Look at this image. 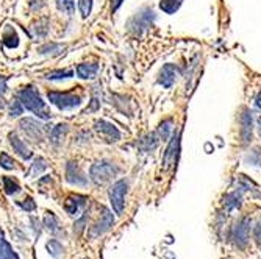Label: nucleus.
<instances>
[{"instance_id": "f257e3e1", "label": "nucleus", "mask_w": 261, "mask_h": 259, "mask_svg": "<svg viewBox=\"0 0 261 259\" xmlns=\"http://www.w3.org/2000/svg\"><path fill=\"white\" fill-rule=\"evenodd\" d=\"M16 99L20 102L23 109L33 112L38 119L49 121L52 117L49 106H47V103L42 100V97L39 96V92L33 86H23L22 89H19L17 94H16Z\"/></svg>"}, {"instance_id": "f03ea898", "label": "nucleus", "mask_w": 261, "mask_h": 259, "mask_svg": "<svg viewBox=\"0 0 261 259\" xmlns=\"http://www.w3.org/2000/svg\"><path fill=\"white\" fill-rule=\"evenodd\" d=\"M156 16L153 13L152 8L149 7H144V8H141L138 13H135L128 20H127V30L128 33L132 35H142L146 30H149L152 25H153V22H155Z\"/></svg>"}, {"instance_id": "7ed1b4c3", "label": "nucleus", "mask_w": 261, "mask_h": 259, "mask_svg": "<svg viewBox=\"0 0 261 259\" xmlns=\"http://www.w3.org/2000/svg\"><path fill=\"white\" fill-rule=\"evenodd\" d=\"M47 100L50 105L57 106L60 111H72L82 106L83 99L74 92H61V91H49L47 92Z\"/></svg>"}, {"instance_id": "20e7f679", "label": "nucleus", "mask_w": 261, "mask_h": 259, "mask_svg": "<svg viewBox=\"0 0 261 259\" xmlns=\"http://www.w3.org/2000/svg\"><path fill=\"white\" fill-rule=\"evenodd\" d=\"M121 172V169L116 166L114 162L102 159V161H96L89 169V177L94 183L102 184L105 181L113 180L117 174Z\"/></svg>"}, {"instance_id": "39448f33", "label": "nucleus", "mask_w": 261, "mask_h": 259, "mask_svg": "<svg viewBox=\"0 0 261 259\" xmlns=\"http://www.w3.org/2000/svg\"><path fill=\"white\" fill-rule=\"evenodd\" d=\"M127 187L128 183L127 180H117L116 183L111 184L110 191H108V197L111 202V206L114 209L116 214H122L124 213V206H125V194H127Z\"/></svg>"}, {"instance_id": "423d86ee", "label": "nucleus", "mask_w": 261, "mask_h": 259, "mask_svg": "<svg viewBox=\"0 0 261 259\" xmlns=\"http://www.w3.org/2000/svg\"><path fill=\"white\" fill-rule=\"evenodd\" d=\"M19 128L20 131L29 137L32 142H41L44 139V127L32 117H25V119L19 121Z\"/></svg>"}, {"instance_id": "0eeeda50", "label": "nucleus", "mask_w": 261, "mask_h": 259, "mask_svg": "<svg viewBox=\"0 0 261 259\" xmlns=\"http://www.w3.org/2000/svg\"><path fill=\"white\" fill-rule=\"evenodd\" d=\"M250 219L249 217H243L241 220L236 222V225L231 229V239L238 247H246L249 242V236H250Z\"/></svg>"}, {"instance_id": "6e6552de", "label": "nucleus", "mask_w": 261, "mask_h": 259, "mask_svg": "<svg viewBox=\"0 0 261 259\" xmlns=\"http://www.w3.org/2000/svg\"><path fill=\"white\" fill-rule=\"evenodd\" d=\"M94 128L96 131L100 134V137H103L107 142H117V140L121 139V131L117 130V127L105 119H100V121H96L94 124Z\"/></svg>"}, {"instance_id": "1a4fd4ad", "label": "nucleus", "mask_w": 261, "mask_h": 259, "mask_svg": "<svg viewBox=\"0 0 261 259\" xmlns=\"http://www.w3.org/2000/svg\"><path fill=\"white\" fill-rule=\"evenodd\" d=\"M180 77V69L175 64H164L158 74V84L171 89Z\"/></svg>"}, {"instance_id": "9d476101", "label": "nucleus", "mask_w": 261, "mask_h": 259, "mask_svg": "<svg viewBox=\"0 0 261 259\" xmlns=\"http://www.w3.org/2000/svg\"><path fill=\"white\" fill-rule=\"evenodd\" d=\"M66 181L72 186H80V187L88 186V177L85 175V172L80 169L77 162L66 164Z\"/></svg>"}, {"instance_id": "9b49d317", "label": "nucleus", "mask_w": 261, "mask_h": 259, "mask_svg": "<svg viewBox=\"0 0 261 259\" xmlns=\"http://www.w3.org/2000/svg\"><path fill=\"white\" fill-rule=\"evenodd\" d=\"M180 155V134L175 133L172 140L169 142L168 149H166L164 155H163V164H164V169H172L175 166V162L178 159Z\"/></svg>"}, {"instance_id": "f8f14e48", "label": "nucleus", "mask_w": 261, "mask_h": 259, "mask_svg": "<svg viewBox=\"0 0 261 259\" xmlns=\"http://www.w3.org/2000/svg\"><path fill=\"white\" fill-rule=\"evenodd\" d=\"M114 223V219H113V214L108 208H102V214H100V219L99 222L94 225L89 231L91 238H99L100 234H103L105 231H108Z\"/></svg>"}, {"instance_id": "ddd939ff", "label": "nucleus", "mask_w": 261, "mask_h": 259, "mask_svg": "<svg viewBox=\"0 0 261 259\" xmlns=\"http://www.w3.org/2000/svg\"><path fill=\"white\" fill-rule=\"evenodd\" d=\"M8 140H10V146L13 147V152L16 153V155H19L22 159H30L32 156H33V153H32V150L27 147V144L23 142V140L14 133V131H11V133H8Z\"/></svg>"}, {"instance_id": "4468645a", "label": "nucleus", "mask_w": 261, "mask_h": 259, "mask_svg": "<svg viewBox=\"0 0 261 259\" xmlns=\"http://www.w3.org/2000/svg\"><path fill=\"white\" fill-rule=\"evenodd\" d=\"M241 128H240V136L243 144H249L252 140V128H253V121H252V114L249 109H243V114L240 117Z\"/></svg>"}, {"instance_id": "2eb2a0df", "label": "nucleus", "mask_w": 261, "mask_h": 259, "mask_svg": "<svg viewBox=\"0 0 261 259\" xmlns=\"http://www.w3.org/2000/svg\"><path fill=\"white\" fill-rule=\"evenodd\" d=\"M100 70V64L97 63H82L77 66V77L82 80H94L97 78Z\"/></svg>"}, {"instance_id": "dca6fc26", "label": "nucleus", "mask_w": 261, "mask_h": 259, "mask_svg": "<svg viewBox=\"0 0 261 259\" xmlns=\"http://www.w3.org/2000/svg\"><path fill=\"white\" fill-rule=\"evenodd\" d=\"M160 140H161V139L158 137L156 133H149V134H146L144 137H141V139L138 140V147H139L141 152L150 153V152H153V150L158 147Z\"/></svg>"}, {"instance_id": "f3484780", "label": "nucleus", "mask_w": 261, "mask_h": 259, "mask_svg": "<svg viewBox=\"0 0 261 259\" xmlns=\"http://www.w3.org/2000/svg\"><path fill=\"white\" fill-rule=\"evenodd\" d=\"M2 42L7 49L13 50V49H17L19 47V36L16 33V30L11 27V25H7L2 32Z\"/></svg>"}, {"instance_id": "a211bd4d", "label": "nucleus", "mask_w": 261, "mask_h": 259, "mask_svg": "<svg viewBox=\"0 0 261 259\" xmlns=\"http://www.w3.org/2000/svg\"><path fill=\"white\" fill-rule=\"evenodd\" d=\"M86 203V197L83 195H70L66 202H64V209L66 213L70 216H75L79 213L80 206H83Z\"/></svg>"}, {"instance_id": "6ab92c4d", "label": "nucleus", "mask_w": 261, "mask_h": 259, "mask_svg": "<svg viewBox=\"0 0 261 259\" xmlns=\"http://www.w3.org/2000/svg\"><path fill=\"white\" fill-rule=\"evenodd\" d=\"M64 49H66V44L45 42L44 45H41L39 49H38V53L44 55V56H57V55H61Z\"/></svg>"}, {"instance_id": "aec40b11", "label": "nucleus", "mask_w": 261, "mask_h": 259, "mask_svg": "<svg viewBox=\"0 0 261 259\" xmlns=\"http://www.w3.org/2000/svg\"><path fill=\"white\" fill-rule=\"evenodd\" d=\"M67 133H69V124H58V125L52 127L50 128V134H49L50 142L54 146H60Z\"/></svg>"}, {"instance_id": "412c9836", "label": "nucleus", "mask_w": 261, "mask_h": 259, "mask_svg": "<svg viewBox=\"0 0 261 259\" xmlns=\"http://www.w3.org/2000/svg\"><path fill=\"white\" fill-rule=\"evenodd\" d=\"M74 77V70L72 69H57L52 70L45 75V80H50V81H64Z\"/></svg>"}, {"instance_id": "4be33fe9", "label": "nucleus", "mask_w": 261, "mask_h": 259, "mask_svg": "<svg viewBox=\"0 0 261 259\" xmlns=\"http://www.w3.org/2000/svg\"><path fill=\"white\" fill-rule=\"evenodd\" d=\"M174 133V121L172 119H166L160 124V127L156 128V134L161 140H168L169 136Z\"/></svg>"}, {"instance_id": "5701e85b", "label": "nucleus", "mask_w": 261, "mask_h": 259, "mask_svg": "<svg viewBox=\"0 0 261 259\" xmlns=\"http://www.w3.org/2000/svg\"><path fill=\"white\" fill-rule=\"evenodd\" d=\"M183 0H160V10L166 14H174L180 10Z\"/></svg>"}, {"instance_id": "b1692460", "label": "nucleus", "mask_w": 261, "mask_h": 259, "mask_svg": "<svg viewBox=\"0 0 261 259\" xmlns=\"http://www.w3.org/2000/svg\"><path fill=\"white\" fill-rule=\"evenodd\" d=\"M4 191L7 195H16L20 192V184L17 183V180L11 178V177H4Z\"/></svg>"}, {"instance_id": "393cba45", "label": "nucleus", "mask_w": 261, "mask_h": 259, "mask_svg": "<svg viewBox=\"0 0 261 259\" xmlns=\"http://www.w3.org/2000/svg\"><path fill=\"white\" fill-rule=\"evenodd\" d=\"M224 206L227 208V211H231V209H236L241 206V194L236 191V192H231V194H227L224 197Z\"/></svg>"}, {"instance_id": "a878e982", "label": "nucleus", "mask_w": 261, "mask_h": 259, "mask_svg": "<svg viewBox=\"0 0 261 259\" xmlns=\"http://www.w3.org/2000/svg\"><path fill=\"white\" fill-rule=\"evenodd\" d=\"M58 11L66 16H72L75 13V0H55Z\"/></svg>"}, {"instance_id": "bb28decb", "label": "nucleus", "mask_w": 261, "mask_h": 259, "mask_svg": "<svg viewBox=\"0 0 261 259\" xmlns=\"http://www.w3.org/2000/svg\"><path fill=\"white\" fill-rule=\"evenodd\" d=\"M32 30L35 32V38H45L49 33V19H39L38 23L32 27Z\"/></svg>"}, {"instance_id": "cd10ccee", "label": "nucleus", "mask_w": 261, "mask_h": 259, "mask_svg": "<svg viewBox=\"0 0 261 259\" xmlns=\"http://www.w3.org/2000/svg\"><path fill=\"white\" fill-rule=\"evenodd\" d=\"M44 225L47 226V229H49L50 233L60 231V220H58V217H57L54 213H47V214H45V217H44Z\"/></svg>"}, {"instance_id": "c85d7f7f", "label": "nucleus", "mask_w": 261, "mask_h": 259, "mask_svg": "<svg viewBox=\"0 0 261 259\" xmlns=\"http://www.w3.org/2000/svg\"><path fill=\"white\" fill-rule=\"evenodd\" d=\"M0 167L5 169V170H14L16 169V162L13 161V158L8 153L2 152V153H0Z\"/></svg>"}, {"instance_id": "c756f323", "label": "nucleus", "mask_w": 261, "mask_h": 259, "mask_svg": "<svg viewBox=\"0 0 261 259\" xmlns=\"http://www.w3.org/2000/svg\"><path fill=\"white\" fill-rule=\"evenodd\" d=\"M45 169H47V162H45V159H44V158H36L35 162L32 164L30 175H32V177H36V175H39L41 172H44Z\"/></svg>"}, {"instance_id": "7c9ffc66", "label": "nucleus", "mask_w": 261, "mask_h": 259, "mask_svg": "<svg viewBox=\"0 0 261 259\" xmlns=\"http://www.w3.org/2000/svg\"><path fill=\"white\" fill-rule=\"evenodd\" d=\"M92 5H94V0H79V10H80L83 19L91 16Z\"/></svg>"}, {"instance_id": "2f4dec72", "label": "nucleus", "mask_w": 261, "mask_h": 259, "mask_svg": "<svg viewBox=\"0 0 261 259\" xmlns=\"http://www.w3.org/2000/svg\"><path fill=\"white\" fill-rule=\"evenodd\" d=\"M247 162H250L252 166H261V149H253L247 155Z\"/></svg>"}, {"instance_id": "473e14b6", "label": "nucleus", "mask_w": 261, "mask_h": 259, "mask_svg": "<svg viewBox=\"0 0 261 259\" xmlns=\"http://www.w3.org/2000/svg\"><path fill=\"white\" fill-rule=\"evenodd\" d=\"M47 250H49V253L52 254V256H55V257H58L60 256V253L63 251V245L58 242V241H50V242H47Z\"/></svg>"}, {"instance_id": "72a5a7b5", "label": "nucleus", "mask_w": 261, "mask_h": 259, "mask_svg": "<svg viewBox=\"0 0 261 259\" xmlns=\"http://www.w3.org/2000/svg\"><path fill=\"white\" fill-rule=\"evenodd\" d=\"M20 114H23V106L20 105V102L16 99L14 102H13V105H11V108H10V117H19Z\"/></svg>"}, {"instance_id": "f704fd0d", "label": "nucleus", "mask_w": 261, "mask_h": 259, "mask_svg": "<svg viewBox=\"0 0 261 259\" xmlns=\"http://www.w3.org/2000/svg\"><path fill=\"white\" fill-rule=\"evenodd\" d=\"M7 77L0 75V108L4 106V102H5V94H7Z\"/></svg>"}, {"instance_id": "c9c22d12", "label": "nucleus", "mask_w": 261, "mask_h": 259, "mask_svg": "<svg viewBox=\"0 0 261 259\" xmlns=\"http://www.w3.org/2000/svg\"><path fill=\"white\" fill-rule=\"evenodd\" d=\"M45 5H47V0H29V8H30L33 13L41 11Z\"/></svg>"}, {"instance_id": "e433bc0d", "label": "nucleus", "mask_w": 261, "mask_h": 259, "mask_svg": "<svg viewBox=\"0 0 261 259\" xmlns=\"http://www.w3.org/2000/svg\"><path fill=\"white\" fill-rule=\"evenodd\" d=\"M19 205L25 209V211H35L36 209V203L33 202V198L32 197H25L22 202H19Z\"/></svg>"}, {"instance_id": "4c0bfd02", "label": "nucleus", "mask_w": 261, "mask_h": 259, "mask_svg": "<svg viewBox=\"0 0 261 259\" xmlns=\"http://www.w3.org/2000/svg\"><path fill=\"white\" fill-rule=\"evenodd\" d=\"M85 222H86V216H83V217H82L75 225H74V231H75L77 234H80V233L83 231V228H85V226H83V225H85Z\"/></svg>"}, {"instance_id": "58836bf2", "label": "nucleus", "mask_w": 261, "mask_h": 259, "mask_svg": "<svg viewBox=\"0 0 261 259\" xmlns=\"http://www.w3.org/2000/svg\"><path fill=\"white\" fill-rule=\"evenodd\" d=\"M124 4V0H111V13H116Z\"/></svg>"}, {"instance_id": "ea45409f", "label": "nucleus", "mask_w": 261, "mask_h": 259, "mask_svg": "<svg viewBox=\"0 0 261 259\" xmlns=\"http://www.w3.org/2000/svg\"><path fill=\"white\" fill-rule=\"evenodd\" d=\"M253 234H255V239L256 241H261V220L256 223L255 229H253Z\"/></svg>"}, {"instance_id": "a19ab883", "label": "nucleus", "mask_w": 261, "mask_h": 259, "mask_svg": "<svg viewBox=\"0 0 261 259\" xmlns=\"http://www.w3.org/2000/svg\"><path fill=\"white\" fill-rule=\"evenodd\" d=\"M255 105L261 109V92L258 94V97H256V102H255Z\"/></svg>"}, {"instance_id": "79ce46f5", "label": "nucleus", "mask_w": 261, "mask_h": 259, "mask_svg": "<svg viewBox=\"0 0 261 259\" xmlns=\"http://www.w3.org/2000/svg\"><path fill=\"white\" fill-rule=\"evenodd\" d=\"M258 130H259V134H261V117L258 119Z\"/></svg>"}]
</instances>
